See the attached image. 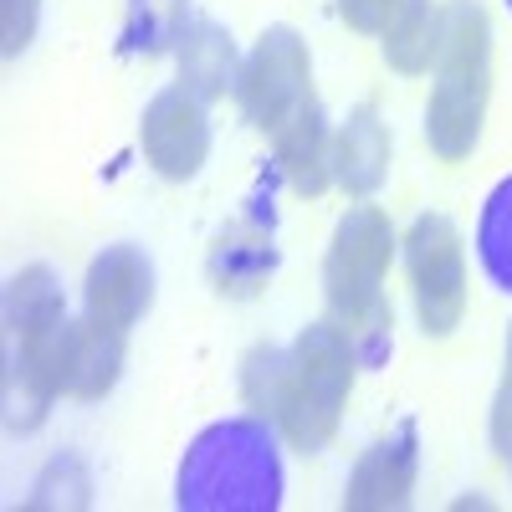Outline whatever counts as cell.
<instances>
[{"label":"cell","instance_id":"obj_18","mask_svg":"<svg viewBox=\"0 0 512 512\" xmlns=\"http://www.w3.org/2000/svg\"><path fill=\"white\" fill-rule=\"evenodd\" d=\"M190 31V0H128V16L118 31L123 57H159L180 47Z\"/></svg>","mask_w":512,"mask_h":512},{"label":"cell","instance_id":"obj_24","mask_svg":"<svg viewBox=\"0 0 512 512\" xmlns=\"http://www.w3.org/2000/svg\"><path fill=\"white\" fill-rule=\"evenodd\" d=\"M502 390H512V328H507V379H502Z\"/></svg>","mask_w":512,"mask_h":512},{"label":"cell","instance_id":"obj_1","mask_svg":"<svg viewBox=\"0 0 512 512\" xmlns=\"http://www.w3.org/2000/svg\"><path fill=\"white\" fill-rule=\"evenodd\" d=\"M175 502L185 512H277L282 507V456L272 420L231 415L190 441Z\"/></svg>","mask_w":512,"mask_h":512},{"label":"cell","instance_id":"obj_25","mask_svg":"<svg viewBox=\"0 0 512 512\" xmlns=\"http://www.w3.org/2000/svg\"><path fill=\"white\" fill-rule=\"evenodd\" d=\"M507 6H512V0H507Z\"/></svg>","mask_w":512,"mask_h":512},{"label":"cell","instance_id":"obj_13","mask_svg":"<svg viewBox=\"0 0 512 512\" xmlns=\"http://www.w3.org/2000/svg\"><path fill=\"white\" fill-rule=\"evenodd\" d=\"M272 139H277V169L287 175V185L297 195H323L333 180V139L318 98H308Z\"/></svg>","mask_w":512,"mask_h":512},{"label":"cell","instance_id":"obj_9","mask_svg":"<svg viewBox=\"0 0 512 512\" xmlns=\"http://www.w3.org/2000/svg\"><path fill=\"white\" fill-rule=\"evenodd\" d=\"M82 303H88V318L128 333L154 308V262L139 246H103L82 282Z\"/></svg>","mask_w":512,"mask_h":512},{"label":"cell","instance_id":"obj_12","mask_svg":"<svg viewBox=\"0 0 512 512\" xmlns=\"http://www.w3.org/2000/svg\"><path fill=\"white\" fill-rule=\"evenodd\" d=\"M292 364H297V374H303V384L313 390V400L323 410H333V415L344 410L354 369H359V354H354V338L338 328L333 318L308 323L303 333L292 338Z\"/></svg>","mask_w":512,"mask_h":512},{"label":"cell","instance_id":"obj_5","mask_svg":"<svg viewBox=\"0 0 512 512\" xmlns=\"http://www.w3.org/2000/svg\"><path fill=\"white\" fill-rule=\"evenodd\" d=\"M405 272H410L420 328L431 338H446L466 313V256H461V236L446 216L425 210V216L410 221V231H405Z\"/></svg>","mask_w":512,"mask_h":512},{"label":"cell","instance_id":"obj_2","mask_svg":"<svg viewBox=\"0 0 512 512\" xmlns=\"http://www.w3.org/2000/svg\"><path fill=\"white\" fill-rule=\"evenodd\" d=\"M395 256V231L379 205H354L333 231V246L323 256V297L328 318L354 338L359 364L390 359V328L395 313L384 303V272Z\"/></svg>","mask_w":512,"mask_h":512},{"label":"cell","instance_id":"obj_19","mask_svg":"<svg viewBox=\"0 0 512 512\" xmlns=\"http://www.w3.org/2000/svg\"><path fill=\"white\" fill-rule=\"evenodd\" d=\"M477 256L482 272L492 277V287L512 292V175L487 195L482 221H477Z\"/></svg>","mask_w":512,"mask_h":512},{"label":"cell","instance_id":"obj_4","mask_svg":"<svg viewBox=\"0 0 512 512\" xmlns=\"http://www.w3.org/2000/svg\"><path fill=\"white\" fill-rule=\"evenodd\" d=\"M241 400L251 405V415L272 420L303 456L323 451L338 431V415L323 410L303 384V374H297L292 349H277V344H256L241 359Z\"/></svg>","mask_w":512,"mask_h":512},{"label":"cell","instance_id":"obj_15","mask_svg":"<svg viewBox=\"0 0 512 512\" xmlns=\"http://www.w3.org/2000/svg\"><path fill=\"white\" fill-rule=\"evenodd\" d=\"M175 52H180V82H185L195 98L216 103V98L236 93L241 57H236V41H231V31H226L221 21L195 16L190 31H185V41H180Z\"/></svg>","mask_w":512,"mask_h":512},{"label":"cell","instance_id":"obj_23","mask_svg":"<svg viewBox=\"0 0 512 512\" xmlns=\"http://www.w3.org/2000/svg\"><path fill=\"white\" fill-rule=\"evenodd\" d=\"M492 446H497L502 461L512 466V390H502L497 405H492Z\"/></svg>","mask_w":512,"mask_h":512},{"label":"cell","instance_id":"obj_3","mask_svg":"<svg viewBox=\"0 0 512 512\" xmlns=\"http://www.w3.org/2000/svg\"><path fill=\"white\" fill-rule=\"evenodd\" d=\"M436 88L425 103V139L441 159H466L482 139L492 93V21L477 0H451L436 57Z\"/></svg>","mask_w":512,"mask_h":512},{"label":"cell","instance_id":"obj_22","mask_svg":"<svg viewBox=\"0 0 512 512\" xmlns=\"http://www.w3.org/2000/svg\"><path fill=\"white\" fill-rule=\"evenodd\" d=\"M36 31V0H6V57H16Z\"/></svg>","mask_w":512,"mask_h":512},{"label":"cell","instance_id":"obj_16","mask_svg":"<svg viewBox=\"0 0 512 512\" xmlns=\"http://www.w3.org/2000/svg\"><path fill=\"white\" fill-rule=\"evenodd\" d=\"M123 328L113 323H98V318H82L77 323V349H72V390L77 400H103L113 384H118V369H123Z\"/></svg>","mask_w":512,"mask_h":512},{"label":"cell","instance_id":"obj_10","mask_svg":"<svg viewBox=\"0 0 512 512\" xmlns=\"http://www.w3.org/2000/svg\"><path fill=\"white\" fill-rule=\"evenodd\" d=\"M415 472H420V436H415V420H400L390 436L359 456V466L349 472V487H344V507L349 512L405 507L415 492Z\"/></svg>","mask_w":512,"mask_h":512},{"label":"cell","instance_id":"obj_6","mask_svg":"<svg viewBox=\"0 0 512 512\" xmlns=\"http://www.w3.org/2000/svg\"><path fill=\"white\" fill-rule=\"evenodd\" d=\"M308 98H313L308 41L292 26H267L236 77V103H241L246 123H256L262 134H277Z\"/></svg>","mask_w":512,"mask_h":512},{"label":"cell","instance_id":"obj_21","mask_svg":"<svg viewBox=\"0 0 512 512\" xmlns=\"http://www.w3.org/2000/svg\"><path fill=\"white\" fill-rule=\"evenodd\" d=\"M410 6V0H338V16H344L354 31H369V36H384L400 11Z\"/></svg>","mask_w":512,"mask_h":512},{"label":"cell","instance_id":"obj_14","mask_svg":"<svg viewBox=\"0 0 512 512\" xmlns=\"http://www.w3.org/2000/svg\"><path fill=\"white\" fill-rule=\"evenodd\" d=\"M384 175H390V128L379 123V113L364 103L349 113V123L333 139V180L344 185L354 200H369Z\"/></svg>","mask_w":512,"mask_h":512},{"label":"cell","instance_id":"obj_7","mask_svg":"<svg viewBox=\"0 0 512 512\" xmlns=\"http://www.w3.org/2000/svg\"><path fill=\"white\" fill-rule=\"evenodd\" d=\"M72 349H77V323H67V313L11 333V400L21 395L26 405L21 431H31L47 415V405L72 390Z\"/></svg>","mask_w":512,"mask_h":512},{"label":"cell","instance_id":"obj_11","mask_svg":"<svg viewBox=\"0 0 512 512\" xmlns=\"http://www.w3.org/2000/svg\"><path fill=\"white\" fill-rule=\"evenodd\" d=\"M277 272V241H272V210L262 216V200L256 210H246L241 221H231L216 246H210V277L226 297H251L262 292Z\"/></svg>","mask_w":512,"mask_h":512},{"label":"cell","instance_id":"obj_20","mask_svg":"<svg viewBox=\"0 0 512 512\" xmlns=\"http://www.w3.org/2000/svg\"><path fill=\"white\" fill-rule=\"evenodd\" d=\"M67 303H62V282L52 267H26L16 272L11 292H6V328H31V323H47V318H62Z\"/></svg>","mask_w":512,"mask_h":512},{"label":"cell","instance_id":"obj_17","mask_svg":"<svg viewBox=\"0 0 512 512\" xmlns=\"http://www.w3.org/2000/svg\"><path fill=\"white\" fill-rule=\"evenodd\" d=\"M441 36H446V6L431 0H410L400 11V21L384 31V62L395 72H431V62L441 57Z\"/></svg>","mask_w":512,"mask_h":512},{"label":"cell","instance_id":"obj_8","mask_svg":"<svg viewBox=\"0 0 512 512\" xmlns=\"http://www.w3.org/2000/svg\"><path fill=\"white\" fill-rule=\"evenodd\" d=\"M144 159L159 169L164 180H190L200 175V164L210 154V118H205V98H195L185 82L164 88L149 98L144 108Z\"/></svg>","mask_w":512,"mask_h":512}]
</instances>
